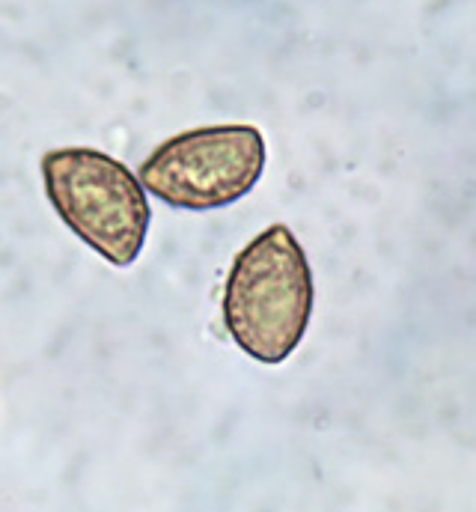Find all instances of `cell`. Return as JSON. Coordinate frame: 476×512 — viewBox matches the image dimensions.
Segmentation results:
<instances>
[{
    "label": "cell",
    "instance_id": "1",
    "mask_svg": "<svg viewBox=\"0 0 476 512\" xmlns=\"http://www.w3.org/2000/svg\"><path fill=\"white\" fill-rule=\"evenodd\" d=\"M313 268L286 224L265 227L238 251L224 283V328L238 349L268 367L301 346L313 316Z\"/></svg>",
    "mask_w": 476,
    "mask_h": 512
},
{
    "label": "cell",
    "instance_id": "2",
    "mask_svg": "<svg viewBox=\"0 0 476 512\" xmlns=\"http://www.w3.org/2000/svg\"><path fill=\"white\" fill-rule=\"evenodd\" d=\"M45 197L57 218L117 268L137 262L152 224L149 191L122 161L90 146L42 155Z\"/></svg>",
    "mask_w": 476,
    "mask_h": 512
},
{
    "label": "cell",
    "instance_id": "3",
    "mask_svg": "<svg viewBox=\"0 0 476 512\" xmlns=\"http://www.w3.org/2000/svg\"><path fill=\"white\" fill-rule=\"evenodd\" d=\"M268 149L256 126H203L158 143L140 164L143 188L185 212H212L247 197L265 173Z\"/></svg>",
    "mask_w": 476,
    "mask_h": 512
}]
</instances>
